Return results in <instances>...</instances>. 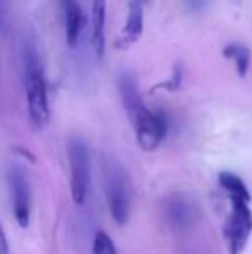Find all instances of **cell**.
<instances>
[{"instance_id":"cell-8","label":"cell","mask_w":252,"mask_h":254,"mask_svg":"<svg viewBox=\"0 0 252 254\" xmlns=\"http://www.w3.org/2000/svg\"><path fill=\"white\" fill-rule=\"evenodd\" d=\"M144 5L145 0H130L128 16L121 35H119L118 47H130L131 44H135L140 38L142 30H144Z\"/></svg>"},{"instance_id":"cell-13","label":"cell","mask_w":252,"mask_h":254,"mask_svg":"<svg viewBox=\"0 0 252 254\" xmlns=\"http://www.w3.org/2000/svg\"><path fill=\"white\" fill-rule=\"evenodd\" d=\"M94 254H118L114 242L105 232H97L94 237Z\"/></svg>"},{"instance_id":"cell-3","label":"cell","mask_w":252,"mask_h":254,"mask_svg":"<svg viewBox=\"0 0 252 254\" xmlns=\"http://www.w3.org/2000/svg\"><path fill=\"white\" fill-rule=\"evenodd\" d=\"M232 204L228 218L225 221V242L230 254H242L252 234V211L247 199L228 197Z\"/></svg>"},{"instance_id":"cell-10","label":"cell","mask_w":252,"mask_h":254,"mask_svg":"<svg viewBox=\"0 0 252 254\" xmlns=\"http://www.w3.org/2000/svg\"><path fill=\"white\" fill-rule=\"evenodd\" d=\"M105 9L107 0L92 2V47L99 57L105 52Z\"/></svg>"},{"instance_id":"cell-15","label":"cell","mask_w":252,"mask_h":254,"mask_svg":"<svg viewBox=\"0 0 252 254\" xmlns=\"http://www.w3.org/2000/svg\"><path fill=\"white\" fill-rule=\"evenodd\" d=\"M0 9H2V2H0Z\"/></svg>"},{"instance_id":"cell-6","label":"cell","mask_w":252,"mask_h":254,"mask_svg":"<svg viewBox=\"0 0 252 254\" xmlns=\"http://www.w3.org/2000/svg\"><path fill=\"white\" fill-rule=\"evenodd\" d=\"M9 190L10 202H12V213L17 225L21 228H26L30 225L31 218V187L24 168L14 164L9 170Z\"/></svg>"},{"instance_id":"cell-9","label":"cell","mask_w":252,"mask_h":254,"mask_svg":"<svg viewBox=\"0 0 252 254\" xmlns=\"http://www.w3.org/2000/svg\"><path fill=\"white\" fill-rule=\"evenodd\" d=\"M62 14H64V31H66V42L71 49L76 47L80 40L81 30H83V10H81L78 0H61Z\"/></svg>"},{"instance_id":"cell-12","label":"cell","mask_w":252,"mask_h":254,"mask_svg":"<svg viewBox=\"0 0 252 254\" xmlns=\"http://www.w3.org/2000/svg\"><path fill=\"white\" fill-rule=\"evenodd\" d=\"M225 54L232 57V59H235L239 74L244 76V74L247 73V67H249V63H251V52L247 51L244 45H230L225 51Z\"/></svg>"},{"instance_id":"cell-14","label":"cell","mask_w":252,"mask_h":254,"mask_svg":"<svg viewBox=\"0 0 252 254\" xmlns=\"http://www.w3.org/2000/svg\"><path fill=\"white\" fill-rule=\"evenodd\" d=\"M0 254H9V244H7V237L2 223H0Z\"/></svg>"},{"instance_id":"cell-2","label":"cell","mask_w":252,"mask_h":254,"mask_svg":"<svg viewBox=\"0 0 252 254\" xmlns=\"http://www.w3.org/2000/svg\"><path fill=\"white\" fill-rule=\"evenodd\" d=\"M102 178H104V192L112 220L119 225H125L131 209L130 177L118 161L105 157L102 164Z\"/></svg>"},{"instance_id":"cell-4","label":"cell","mask_w":252,"mask_h":254,"mask_svg":"<svg viewBox=\"0 0 252 254\" xmlns=\"http://www.w3.org/2000/svg\"><path fill=\"white\" fill-rule=\"evenodd\" d=\"M67 157H69V184L71 197L74 204H83L87 201L88 187H90V152L81 138H71L67 144Z\"/></svg>"},{"instance_id":"cell-5","label":"cell","mask_w":252,"mask_h":254,"mask_svg":"<svg viewBox=\"0 0 252 254\" xmlns=\"http://www.w3.org/2000/svg\"><path fill=\"white\" fill-rule=\"evenodd\" d=\"M135 127L137 142L144 151H154L161 145L168 133V120L162 113L151 111L147 106H140L128 114Z\"/></svg>"},{"instance_id":"cell-1","label":"cell","mask_w":252,"mask_h":254,"mask_svg":"<svg viewBox=\"0 0 252 254\" xmlns=\"http://www.w3.org/2000/svg\"><path fill=\"white\" fill-rule=\"evenodd\" d=\"M24 64V90H26L28 114L35 128H44L50 120L49 90L40 57L33 49H26L23 57Z\"/></svg>"},{"instance_id":"cell-7","label":"cell","mask_w":252,"mask_h":254,"mask_svg":"<svg viewBox=\"0 0 252 254\" xmlns=\"http://www.w3.org/2000/svg\"><path fill=\"white\" fill-rule=\"evenodd\" d=\"M164 216L168 220L169 227L175 230H185L189 228L197 218V209L189 199L183 195H171L164 202Z\"/></svg>"},{"instance_id":"cell-11","label":"cell","mask_w":252,"mask_h":254,"mask_svg":"<svg viewBox=\"0 0 252 254\" xmlns=\"http://www.w3.org/2000/svg\"><path fill=\"white\" fill-rule=\"evenodd\" d=\"M219 185H221L223 190L228 194V197H240V199L251 201V194H249V190H247L246 184H244L235 173H230V171L219 173Z\"/></svg>"}]
</instances>
